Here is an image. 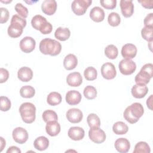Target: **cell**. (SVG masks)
Listing matches in <instances>:
<instances>
[{"instance_id": "5bb4252c", "label": "cell", "mask_w": 153, "mask_h": 153, "mask_svg": "<svg viewBox=\"0 0 153 153\" xmlns=\"http://www.w3.org/2000/svg\"><path fill=\"white\" fill-rule=\"evenodd\" d=\"M67 120L72 123H78L83 118L82 111L78 108L69 109L66 112Z\"/></svg>"}, {"instance_id": "cb8c5ba5", "label": "cell", "mask_w": 153, "mask_h": 153, "mask_svg": "<svg viewBox=\"0 0 153 153\" xmlns=\"http://www.w3.org/2000/svg\"><path fill=\"white\" fill-rule=\"evenodd\" d=\"M45 130L49 136H56L60 131V125L57 121H49L47 123Z\"/></svg>"}, {"instance_id": "8992f818", "label": "cell", "mask_w": 153, "mask_h": 153, "mask_svg": "<svg viewBox=\"0 0 153 153\" xmlns=\"http://www.w3.org/2000/svg\"><path fill=\"white\" fill-rule=\"evenodd\" d=\"M153 76V65L146 63L144 65L139 72L136 75L134 81L136 84H147Z\"/></svg>"}, {"instance_id": "44dd1931", "label": "cell", "mask_w": 153, "mask_h": 153, "mask_svg": "<svg viewBox=\"0 0 153 153\" xmlns=\"http://www.w3.org/2000/svg\"><path fill=\"white\" fill-rule=\"evenodd\" d=\"M115 148L120 153H126L130 148V143L128 139L121 137L117 139L114 143Z\"/></svg>"}, {"instance_id": "2e32d148", "label": "cell", "mask_w": 153, "mask_h": 153, "mask_svg": "<svg viewBox=\"0 0 153 153\" xmlns=\"http://www.w3.org/2000/svg\"><path fill=\"white\" fill-rule=\"evenodd\" d=\"M131 92L134 97L136 99H142L148 93V88L145 84H136L132 87Z\"/></svg>"}, {"instance_id": "d6986e66", "label": "cell", "mask_w": 153, "mask_h": 153, "mask_svg": "<svg viewBox=\"0 0 153 153\" xmlns=\"http://www.w3.org/2000/svg\"><path fill=\"white\" fill-rule=\"evenodd\" d=\"M66 82L71 87H78L82 82V78L79 72H72L67 76Z\"/></svg>"}, {"instance_id": "f1b7e54d", "label": "cell", "mask_w": 153, "mask_h": 153, "mask_svg": "<svg viewBox=\"0 0 153 153\" xmlns=\"http://www.w3.org/2000/svg\"><path fill=\"white\" fill-rule=\"evenodd\" d=\"M62 96L60 93L53 91L49 93L47 97V102L51 106H56L60 104L62 102Z\"/></svg>"}, {"instance_id": "8d00e7d4", "label": "cell", "mask_w": 153, "mask_h": 153, "mask_svg": "<svg viewBox=\"0 0 153 153\" xmlns=\"http://www.w3.org/2000/svg\"><path fill=\"white\" fill-rule=\"evenodd\" d=\"M108 22L111 26H118L121 22L120 15L115 12L111 13L108 17Z\"/></svg>"}, {"instance_id": "7bdbcfd3", "label": "cell", "mask_w": 153, "mask_h": 153, "mask_svg": "<svg viewBox=\"0 0 153 153\" xmlns=\"http://www.w3.org/2000/svg\"><path fill=\"white\" fill-rule=\"evenodd\" d=\"M9 77L8 71L4 68H0V82L4 83L7 81Z\"/></svg>"}, {"instance_id": "ffe728a7", "label": "cell", "mask_w": 153, "mask_h": 153, "mask_svg": "<svg viewBox=\"0 0 153 153\" xmlns=\"http://www.w3.org/2000/svg\"><path fill=\"white\" fill-rule=\"evenodd\" d=\"M68 135L73 140H80L84 138L85 131L80 127H71L68 130Z\"/></svg>"}, {"instance_id": "f546056e", "label": "cell", "mask_w": 153, "mask_h": 153, "mask_svg": "<svg viewBox=\"0 0 153 153\" xmlns=\"http://www.w3.org/2000/svg\"><path fill=\"white\" fill-rule=\"evenodd\" d=\"M105 56L110 59H115L117 57L118 54V51L117 47L113 45L110 44L106 46L105 49Z\"/></svg>"}, {"instance_id": "83f0119b", "label": "cell", "mask_w": 153, "mask_h": 153, "mask_svg": "<svg viewBox=\"0 0 153 153\" xmlns=\"http://www.w3.org/2000/svg\"><path fill=\"white\" fill-rule=\"evenodd\" d=\"M114 133L117 135H122L127 133L128 130L127 125L123 121H117L112 126Z\"/></svg>"}, {"instance_id": "e575fe53", "label": "cell", "mask_w": 153, "mask_h": 153, "mask_svg": "<svg viewBox=\"0 0 153 153\" xmlns=\"http://www.w3.org/2000/svg\"><path fill=\"white\" fill-rule=\"evenodd\" d=\"M42 117L44 122L48 123L51 121H57L58 117L56 112L53 110H45L42 115Z\"/></svg>"}, {"instance_id": "c3c4849f", "label": "cell", "mask_w": 153, "mask_h": 153, "mask_svg": "<svg viewBox=\"0 0 153 153\" xmlns=\"http://www.w3.org/2000/svg\"><path fill=\"white\" fill-rule=\"evenodd\" d=\"M0 140H1V151H2L4 149V148L5 146V140L4 139V138L2 137H0Z\"/></svg>"}, {"instance_id": "7c38bea8", "label": "cell", "mask_w": 153, "mask_h": 153, "mask_svg": "<svg viewBox=\"0 0 153 153\" xmlns=\"http://www.w3.org/2000/svg\"><path fill=\"white\" fill-rule=\"evenodd\" d=\"M35 40L30 36H25L20 42V48L21 50L26 53L32 52L35 49Z\"/></svg>"}, {"instance_id": "7402d4cb", "label": "cell", "mask_w": 153, "mask_h": 153, "mask_svg": "<svg viewBox=\"0 0 153 153\" xmlns=\"http://www.w3.org/2000/svg\"><path fill=\"white\" fill-rule=\"evenodd\" d=\"M17 77L22 82H28L33 77L32 70L27 66L22 67L18 71Z\"/></svg>"}, {"instance_id": "52a82bcc", "label": "cell", "mask_w": 153, "mask_h": 153, "mask_svg": "<svg viewBox=\"0 0 153 153\" xmlns=\"http://www.w3.org/2000/svg\"><path fill=\"white\" fill-rule=\"evenodd\" d=\"M91 3V0H75L72 2L71 8L74 14L82 16L85 13Z\"/></svg>"}, {"instance_id": "ba28073f", "label": "cell", "mask_w": 153, "mask_h": 153, "mask_svg": "<svg viewBox=\"0 0 153 153\" xmlns=\"http://www.w3.org/2000/svg\"><path fill=\"white\" fill-rule=\"evenodd\" d=\"M120 72L125 75L132 74L136 69V65L131 59H124L121 60L118 65Z\"/></svg>"}, {"instance_id": "6da1fadb", "label": "cell", "mask_w": 153, "mask_h": 153, "mask_svg": "<svg viewBox=\"0 0 153 153\" xmlns=\"http://www.w3.org/2000/svg\"><path fill=\"white\" fill-rule=\"evenodd\" d=\"M39 48L41 53L44 54L55 56L60 53L62 45L57 41L47 38L41 41Z\"/></svg>"}, {"instance_id": "1f68e13d", "label": "cell", "mask_w": 153, "mask_h": 153, "mask_svg": "<svg viewBox=\"0 0 153 153\" xmlns=\"http://www.w3.org/2000/svg\"><path fill=\"white\" fill-rule=\"evenodd\" d=\"M151 149L149 145L145 142H139L136 143L133 153H150Z\"/></svg>"}, {"instance_id": "484cf974", "label": "cell", "mask_w": 153, "mask_h": 153, "mask_svg": "<svg viewBox=\"0 0 153 153\" xmlns=\"http://www.w3.org/2000/svg\"><path fill=\"white\" fill-rule=\"evenodd\" d=\"M49 145V140L45 136H41L38 137L33 142L35 148L38 151H42L45 150Z\"/></svg>"}, {"instance_id": "bcb514c9", "label": "cell", "mask_w": 153, "mask_h": 153, "mask_svg": "<svg viewBox=\"0 0 153 153\" xmlns=\"http://www.w3.org/2000/svg\"><path fill=\"white\" fill-rule=\"evenodd\" d=\"M7 153H21V150L16 146H11L7 149Z\"/></svg>"}, {"instance_id": "603a6c76", "label": "cell", "mask_w": 153, "mask_h": 153, "mask_svg": "<svg viewBox=\"0 0 153 153\" xmlns=\"http://www.w3.org/2000/svg\"><path fill=\"white\" fill-rule=\"evenodd\" d=\"M90 17L91 19L97 23L102 22L105 19L104 10L99 7H93L90 12Z\"/></svg>"}, {"instance_id": "4dcf8cb0", "label": "cell", "mask_w": 153, "mask_h": 153, "mask_svg": "<svg viewBox=\"0 0 153 153\" xmlns=\"http://www.w3.org/2000/svg\"><path fill=\"white\" fill-rule=\"evenodd\" d=\"M20 94L22 97L31 98L34 96L35 90V88L30 85H25L21 87L20 90Z\"/></svg>"}, {"instance_id": "60d3db41", "label": "cell", "mask_w": 153, "mask_h": 153, "mask_svg": "<svg viewBox=\"0 0 153 153\" xmlns=\"http://www.w3.org/2000/svg\"><path fill=\"white\" fill-rule=\"evenodd\" d=\"M100 3L103 8L108 10H112L117 5L116 0H101L100 1Z\"/></svg>"}, {"instance_id": "ee69618b", "label": "cell", "mask_w": 153, "mask_h": 153, "mask_svg": "<svg viewBox=\"0 0 153 153\" xmlns=\"http://www.w3.org/2000/svg\"><path fill=\"white\" fill-rule=\"evenodd\" d=\"M153 13L148 14L144 19V25L147 27H153Z\"/></svg>"}, {"instance_id": "7a4b0ae2", "label": "cell", "mask_w": 153, "mask_h": 153, "mask_svg": "<svg viewBox=\"0 0 153 153\" xmlns=\"http://www.w3.org/2000/svg\"><path fill=\"white\" fill-rule=\"evenodd\" d=\"M143 113L144 109L142 104L134 102L126 108L124 111L123 117L129 123L134 124L139 121Z\"/></svg>"}, {"instance_id": "f35d334b", "label": "cell", "mask_w": 153, "mask_h": 153, "mask_svg": "<svg viewBox=\"0 0 153 153\" xmlns=\"http://www.w3.org/2000/svg\"><path fill=\"white\" fill-rule=\"evenodd\" d=\"M0 106L1 110L2 111L5 112L10 110L11 106V103L10 100L5 96H1L0 97Z\"/></svg>"}, {"instance_id": "d590c367", "label": "cell", "mask_w": 153, "mask_h": 153, "mask_svg": "<svg viewBox=\"0 0 153 153\" xmlns=\"http://www.w3.org/2000/svg\"><path fill=\"white\" fill-rule=\"evenodd\" d=\"M83 93L86 99L92 100L96 98L97 96V90L92 85H87L84 88Z\"/></svg>"}, {"instance_id": "d4e9b609", "label": "cell", "mask_w": 153, "mask_h": 153, "mask_svg": "<svg viewBox=\"0 0 153 153\" xmlns=\"http://www.w3.org/2000/svg\"><path fill=\"white\" fill-rule=\"evenodd\" d=\"M78 65L77 57L73 54H69L65 56L63 60V66L68 70L70 71L75 68Z\"/></svg>"}, {"instance_id": "681fc988", "label": "cell", "mask_w": 153, "mask_h": 153, "mask_svg": "<svg viewBox=\"0 0 153 153\" xmlns=\"http://www.w3.org/2000/svg\"><path fill=\"white\" fill-rule=\"evenodd\" d=\"M1 2H3V3H8V2H11V1H1Z\"/></svg>"}, {"instance_id": "277c9868", "label": "cell", "mask_w": 153, "mask_h": 153, "mask_svg": "<svg viewBox=\"0 0 153 153\" xmlns=\"http://www.w3.org/2000/svg\"><path fill=\"white\" fill-rule=\"evenodd\" d=\"M22 120L27 124L32 123L36 118V108L35 105L30 102H25L22 103L19 108Z\"/></svg>"}, {"instance_id": "f6af8a7d", "label": "cell", "mask_w": 153, "mask_h": 153, "mask_svg": "<svg viewBox=\"0 0 153 153\" xmlns=\"http://www.w3.org/2000/svg\"><path fill=\"white\" fill-rule=\"evenodd\" d=\"M138 2L140 3L142 6L145 8L151 9L153 7L152 1H138Z\"/></svg>"}, {"instance_id": "9c48e42d", "label": "cell", "mask_w": 153, "mask_h": 153, "mask_svg": "<svg viewBox=\"0 0 153 153\" xmlns=\"http://www.w3.org/2000/svg\"><path fill=\"white\" fill-rule=\"evenodd\" d=\"M90 139L96 143H102L106 139V134L105 131L99 127L90 128L88 131Z\"/></svg>"}, {"instance_id": "30bf717a", "label": "cell", "mask_w": 153, "mask_h": 153, "mask_svg": "<svg viewBox=\"0 0 153 153\" xmlns=\"http://www.w3.org/2000/svg\"><path fill=\"white\" fill-rule=\"evenodd\" d=\"M101 74L103 78L106 79H112L117 75L115 66L110 62H106L101 67Z\"/></svg>"}, {"instance_id": "7dc6e473", "label": "cell", "mask_w": 153, "mask_h": 153, "mask_svg": "<svg viewBox=\"0 0 153 153\" xmlns=\"http://www.w3.org/2000/svg\"><path fill=\"white\" fill-rule=\"evenodd\" d=\"M152 95H151L149 98H148L146 100V105L149 108V109L152 110Z\"/></svg>"}, {"instance_id": "ab89813d", "label": "cell", "mask_w": 153, "mask_h": 153, "mask_svg": "<svg viewBox=\"0 0 153 153\" xmlns=\"http://www.w3.org/2000/svg\"><path fill=\"white\" fill-rule=\"evenodd\" d=\"M15 10L18 13L19 16L23 19H26L27 17L28 10L21 3H17L15 5Z\"/></svg>"}, {"instance_id": "4316f807", "label": "cell", "mask_w": 153, "mask_h": 153, "mask_svg": "<svg viewBox=\"0 0 153 153\" xmlns=\"http://www.w3.org/2000/svg\"><path fill=\"white\" fill-rule=\"evenodd\" d=\"M71 36L70 30L68 27H58L55 32L54 36L56 38L61 41H65L69 39Z\"/></svg>"}, {"instance_id": "5b68a950", "label": "cell", "mask_w": 153, "mask_h": 153, "mask_svg": "<svg viewBox=\"0 0 153 153\" xmlns=\"http://www.w3.org/2000/svg\"><path fill=\"white\" fill-rule=\"evenodd\" d=\"M31 25L33 29L39 30L42 34H49L53 30L51 24L47 21V19L41 16L36 15L33 16L31 20Z\"/></svg>"}, {"instance_id": "8fae6325", "label": "cell", "mask_w": 153, "mask_h": 153, "mask_svg": "<svg viewBox=\"0 0 153 153\" xmlns=\"http://www.w3.org/2000/svg\"><path fill=\"white\" fill-rule=\"evenodd\" d=\"M12 136L14 140L19 144L25 143L28 139L27 131L26 129L21 127L15 128L13 131Z\"/></svg>"}, {"instance_id": "4fadbf2b", "label": "cell", "mask_w": 153, "mask_h": 153, "mask_svg": "<svg viewBox=\"0 0 153 153\" xmlns=\"http://www.w3.org/2000/svg\"><path fill=\"white\" fill-rule=\"evenodd\" d=\"M120 8L123 16L128 18L131 17L134 13V5L132 0H121Z\"/></svg>"}, {"instance_id": "d6a6232c", "label": "cell", "mask_w": 153, "mask_h": 153, "mask_svg": "<svg viewBox=\"0 0 153 153\" xmlns=\"http://www.w3.org/2000/svg\"><path fill=\"white\" fill-rule=\"evenodd\" d=\"M87 121L88 124V126L90 128L99 127L100 126V120L99 117L95 114H90L87 118Z\"/></svg>"}, {"instance_id": "74e56055", "label": "cell", "mask_w": 153, "mask_h": 153, "mask_svg": "<svg viewBox=\"0 0 153 153\" xmlns=\"http://www.w3.org/2000/svg\"><path fill=\"white\" fill-rule=\"evenodd\" d=\"M152 30L153 27L145 26L143 27L141 30V35L142 38L148 42L152 41Z\"/></svg>"}, {"instance_id": "3957f363", "label": "cell", "mask_w": 153, "mask_h": 153, "mask_svg": "<svg viewBox=\"0 0 153 153\" xmlns=\"http://www.w3.org/2000/svg\"><path fill=\"white\" fill-rule=\"evenodd\" d=\"M26 25V20L25 19L18 14L13 15L11 20L10 25L8 27V35L13 38L20 36Z\"/></svg>"}, {"instance_id": "836d02e7", "label": "cell", "mask_w": 153, "mask_h": 153, "mask_svg": "<svg viewBox=\"0 0 153 153\" xmlns=\"http://www.w3.org/2000/svg\"><path fill=\"white\" fill-rule=\"evenodd\" d=\"M85 78L88 81H93L96 79L97 76V70L92 66L87 67L84 71Z\"/></svg>"}, {"instance_id": "e0dca14e", "label": "cell", "mask_w": 153, "mask_h": 153, "mask_svg": "<svg viewBox=\"0 0 153 153\" xmlns=\"http://www.w3.org/2000/svg\"><path fill=\"white\" fill-rule=\"evenodd\" d=\"M42 12L48 15L51 16L55 13L57 10V2L55 0H45L41 4Z\"/></svg>"}, {"instance_id": "9a60e30c", "label": "cell", "mask_w": 153, "mask_h": 153, "mask_svg": "<svg viewBox=\"0 0 153 153\" xmlns=\"http://www.w3.org/2000/svg\"><path fill=\"white\" fill-rule=\"evenodd\" d=\"M137 48L136 45L133 44H126L122 47L121 55L124 59H131L134 58L137 54Z\"/></svg>"}, {"instance_id": "b9f144b4", "label": "cell", "mask_w": 153, "mask_h": 153, "mask_svg": "<svg viewBox=\"0 0 153 153\" xmlns=\"http://www.w3.org/2000/svg\"><path fill=\"white\" fill-rule=\"evenodd\" d=\"M1 11V19H0V23H6L8 19H9V11L8 10L4 7L0 8Z\"/></svg>"}, {"instance_id": "ac0fdd59", "label": "cell", "mask_w": 153, "mask_h": 153, "mask_svg": "<svg viewBox=\"0 0 153 153\" xmlns=\"http://www.w3.org/2000/svg\"><path fill=\"white\" fill-rule=\"evenodd\" d=\"M81 94L76 90H70L66 94V102L70 105H76L81 100Z\"/></svg>"}]
</instances>
